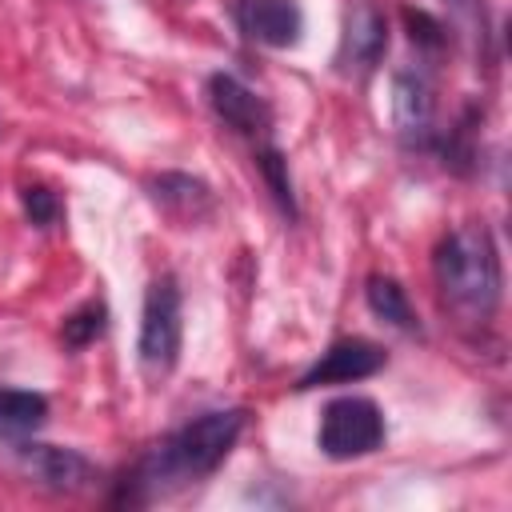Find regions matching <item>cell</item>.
<instances>
[{
    "mask_svg": "<svg viewBox=\"0 0 512 512\" xmlns=\"http://www.w3.org/2000/svg\"><path fill=\"white\" fill-rule=\"evenodd\" d=\"M256 168L264 172V180H268V192L276 196V204L288 212V216H296V200H292V180H288V160L272 148V144H264L260 152H256Z\"/></svg>",
    "mask_w": 512,
    "mask_h": 512,
    "instance_id": "9a60e30c",
    "label": "cell"
},
{
    "mask_svg": "<svg viewBox=\"0 0 512 512\" xmlns=\"http://www.w3.org/2000/svg\"><path fill=\"white\" fill-rule=\"evenodd\" d=\"M20 460H24V468H28L40 484H48V488H56V492H80V488L92 484V464H88L80 452H72V448H56V444H20Z\"/></svg>",
    "mask_w": 512,
    "mask_h": 512,
    "instance_id": "ba28073f",
    "label": "cell"
},
{
    "mask_svg": "<svg viewBox=\"0 0 512 512\" xmlns=\"http://www.w3.org/2000/svg\"><path fill=\"white\" fill-rule=\"evenodd\" d=\"M316 444L332 460L368 456L384 444V416L368 396H336L320 416Z\"/></svg>",
    "mask_w": 512,
    "mask_h": 512,
    "instance_id": "277c9868",
    "label": "cell"
},
{
    "mask_svg": "<svg viewBox=\"0 0 512 512\" xmlns=\"http://www.w3.org/2000/svg\"><path fill=\"white\" fill-rule=\"evenodd\" d=\"M24 212H28V220H32L36 228H48V224H56V216H60V200H56L48 188L28 184V188H24Z\"/></svg>",
    "mask_w": 512,
    "mask_h": 512,
    "instance_id": "2e32d148",
    "label": "cell"
},
{
    "mask_svg": "<svg viewBox=\"0 0 512 512\" xmlns=\"http://www.w3.org/2000/svg\"><path fill=\"white\" fill-rule=\"evenodd\" d=\"M208 100H212L216 116H220V120H224L232 132H240V136H248V140L268 144L272 112H268V104H264V100H260L252 88H244L236 76L216 72V76L208 80Z\"/></svg>",
    "mask_w": 512,
    "mask_h": 512,
    "instance_id": "5b68a950",
    "label": "cell"
},
{
    "mask_svg": "<svg viewBox=\"0 0 512 512\" xmlns=\"http://www.w3.org/2000/svg\"><path fill=\"white\" fill-rule=\"evenodd\" d=\"M436 284L444 304L464 320H488L500 304V256L484 224H460L452 228L436 256Z\"/></svg>",
    "mask_w": 512,
    "mask_h": 512,
    "instance_id": "6da1fadb",
    "label": "cell"
},
{
    "mask_svg": "<svg viewBox=\"0 0 512 512\" xmlns=\"http://www.w3.org/2000/svg\"><path fill=\"white\" fill-rule=\"evenodd\" d=\"M384 48H388L384 12L372 0H352L348 20H344V60L368 68V64H376L384 56Z\"/></svg>",
    "mask_w": 512,
    "mask_h": 512,
    "instance_id": "9c48e42d",
    "label": "cell"
},
{
    "mask_svg": "<svg viewBox=\"0 0 512 512\" xmlns=\"http://www.w3.org/2000/svg\"><path fill=\"white\" fill-rule=\"evenodd\" d=\"M244 428V412L240 408H228V412H204L196 420H188L176 436H168L152 460L144 464V476L152 484L160 480H196V476H208L216 472V464L232 452L236 436Z\"/></svg>",
    "mask_w": 512,
    "mask_h": 512,
    "instance_id": "7a4b0ae2",
    "label": "cell"
},
{
    "mask_svg": "<svg viewBox=\"0 0 512 512\" xmlns=\"http://www.w3.org/2000/svg\"><path fill=\"white\" fill-rule=\"evenodd\" d=\"M232 12L240 32L268 48H292L304 32V12L296 0H236Z\"/></svg>",
    "mask_w": 512,
    "mask_h": 512,
    "instance_id": "8992f818",
    "label": "cell"
},
{
    "mask_svg": "<svg viewBox=\"0 0 512 512\" xmlns=\"http://www.w3.org/2000/svg\"><path fill=\"white\" fill-rule=\"evenodd\" d=\"M136 352H140V368L148 380H160L176 368V356H180V288L172 276H156L144 292Z\"/></svg>",
    "mask_w": 512,
    "mask_h": 512,
    "instance_id": "3957f363",
    "label": "cell"
},
{
    "mask_svg": "<svg viewBox=\"0 0 512 512\" xmlns=\"http://www.w3.org/2000/svg\"><path fill=\"white\" fill-rule=\"evenodd\" d=\"M384 368V348H376L372 340H336L304 376L296 388H320V384H352V380H364L372 372Z\"/></svg>",
    "mask_w": 512,
    "mask_h": 512,
    "instance_id": "52a82bcc",
    "label": "cell"
},
{
    "mask_svg": "<svg viewBox=\"0 0 512 512\" xmlns=\"http://www.w3.org/2000/svg\"><path fill=\"white\" fill-rule=\"evenodd\" d=\"M392 124L408 144H420L432 132V92L412 72H400L392 80Z\"/></svg>",
    "mask_w": 512,
    "mask_h": 512,
    "instance_id": "30bf717a",
    "label": "cell"
},
{
    "mask_svg": "<svg viewBox=\"0 0 512 512\" xmlns=\"http://www.w3.org/2000/svg\"><path fill=\"white\" fill-rule=\"evenodd\" d=\"M404 20H408V28H412V40H420V44H428V48H440V44H444V28H440L428 12L404 8Z\"/></svg>",
    "mask_w": 512,
    "mask_h": 512,
    "instance_id": "e0dca14e",
    "label": "cell"
},
{
    "mask_svg": "<svg viewBox=\"0 0 512 512\" xmlns=\"http://www.w3.org/2000/svg\"><path fill=\"white\" fill-rule=\"evenodd\" d=\"M108 328V308L100 304V300H88V304H80L68 320H64V328H60V336H64V344H72V348H84V344H92L100 332Z\"/></svg>",
    "mask_w": 512,
    "mask_h": 512,
    "instance_id": "5bb4252c",
    "label": "cell"
},
{
    "mask_svg": "<svg viewBox=\"0 0 512 512\" xmlns=\"http://www.w3.org/2000/svg\"><path fill=\"white\" fill-rule=\"evenodd\" d=\"M152 196L168 208V212H176V216H200L204 208H208V188L200 184V180H192V176H176V172H164L160 180H152Z\"/></svg>",
    "mask_w": 512,
    "mask_h": 512,
    "instance_id": "4fadbf2b",
    "label": "cell"
},
{
    "mask_svg": "<svg viewBox=\"0 0 512 512\" xmlns=\"http://www.w3.org/2000/svg\"><path fill=\"white\" fill-rule=\"evenodd\" d=\"M48 420V400L24 388H0V440H24Z\"/></svg>",
    "mask_w": 512,
    "mask_h": 512,
    "instance_id": "8fae6325",
    "label": "cell"
},
{
    "mask_svg": "<svg viewBox=\"0 0 512 512\" xmlns=\"http://www.w3.org/2000/svg\"><path fill=\"white\" fill-rule=\"evenodd\" d=\"M364 296H368V308H372L380 320H388L392 328L416 332V312H412V304H408L404 288H400L392 276H380V272H376V276H368Z\"/></svg>",
    "mask_w": 512,
    "mask_h": 512,
    "instance_id": "7c38bea8",
    "label": "cell"
}]
</instances>
